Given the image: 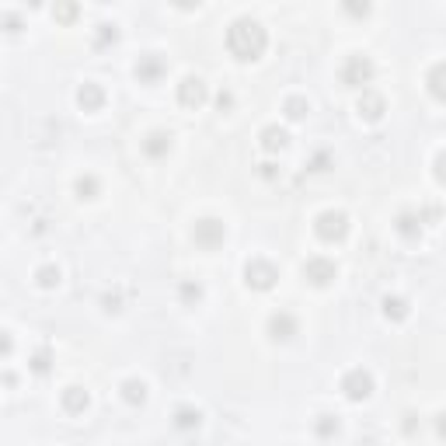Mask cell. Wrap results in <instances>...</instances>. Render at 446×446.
Instances as JSON below:
<instances>
[{
  "label": "cell",
  "instance_id": "24",
  "mask_svg": "<svg viewBox=\"0 0 446 446\" xmlns=\"http://www.w3.org/2000/svg\"><path fill=\"white\" fill-rule=\"evenodd\" d=\"M335 429H338V422H335L331 415H321V422H317V432H321V436H331Z\"/></svg>",
  "mask_w": 446,
  "mask_h": 446
},
{
  "label": "cell",
  "instance_id": "33",
  "mask_svg": "<svg viewBox=\"0 0 446 446\" xmlns=\"http://www.w3.org/2000/svg\"><path fill=\"white\" fill-rule=\"evenodd\" d=\"M436 429H439V436H443V439H446V411H443V415H439V418H436Z\"/></svg>",
  "mask_w": 446,
  "mask_h": 446
},
{
  "label": "cell",
  "instance_id": "23",
  "mask_svg": "<svg viewBox=\"0 0 446 446\" xmlns=\"http://www.w3.org/2000/svg\"><path fill=\"white\" fill-rule=\"evenodd\" d=\"M56 283H60V269H56V265H42V269H39V286L53 290Z\"/></svg>",
  "mask_w": 446,
  "mask_h": 446
},
{
  "label": "cell",
  "instance_id": "3",
  "mask_svg": "<svg viewBox=\"0 0 446 446\" xmlns=\"http://www.w3.org/2000/svg\"><path fill=\"white\" fill-rule=\"evenodd\" d=\"M223 238H227V227H223L220 220H213V216L195 220V227H192V241H195L199 248L213 251V248H220V245H223Z\"/></svg>",
  "mask_w": 446,
  "mask_h": 446
},
{
  "label": "cell",
  "instance_id": "20",
  "mask_svg": "<svg viewBox=\"0 0 446 446\" xmlns=\"http://www.w3.org/2000/svg\"><path fill=\"white\" fill-rule=\"evenodd\" d=\"M98 192H101V185H98V178H94V174L77 178V195H81V199H94Z\"/></svg>",
  "mask_w": 446,
  "mask_h": 446
},
{
  "label": "cell",
  "instance_id": "28",
  "mask_svg": "<svg viewBox=\"0 0 446 446\" xmlns=\"http://www.w3.org/2000/svg\"><path fill=\"white\" fill-rule=\"evenodd\" d=\"M32 370H35V373H46V370H49V356H46V352H39V356L32 359Z\"/></svg>",
  "mask_w": 446,
  "mask_h": 446
},
{
  "label": "cell",
  "instance_id": "16",
  "mask_svg": "<svg viewBox=\"0 0 446 446\" xmlns=\"http://www.w3.org/2000/svg\"><path fill=\"white\" fill-rule=\"evenodd\" d=\"M286 129H279V126H269V129H262V147L269 150V154H276V150H283L286 147Z\"/></svg>",
  "mask_w": 446,
  "mask_h": 446
},
{
  "label": "cell",
  "instance_id": "8",
  "mask_svg": "<svg viewBox=\"0 0 446 446\" xmlns=\"http://www.w3.org/2000/svg\"><path fill=\"white\" fill-rule=\"evenodd\" d=\"M178 101H181L185 108H199V105L206 101V84H202L199 77H185V81L178 84Z\"/></svg>",
  "mask_w": 446,
  "mask_h": 446
},
{
  "label": "cell",
  "instance_id": "18",
  "mask_svg": "<svg viewBox=\"0 0 446 446\" xmlns=\"http://www.w3.org/2000/svg\"><path fill=\"white\" fill-rule=\"evenodd\" d=\"M122 397H126L129 404H143V401H147V383H143V380H126V383H122Z\"/></svg>",
  "mask_w": 446,
  "mask_h": 446
},
{
  "label": "cell",
  "instance_id": "30",
  "mask_svg": "<svg viewBox=\"0 0 446 446\" xmlns=\"http://www.w3.org/2000/svg\"><path fill=\"white\" fill-rule=\"evenodd\" d=\"M231 101H234V98H231L227 91H220V98H216V105H220V108H231Z\"/></svg>",
  "mask_w": 446,
  "mask_h": 446
},
{
  "label": "cell",
  "instance_id": "7",
  "mask_svg": "<svg viewBox=\"0 0 446 446\" xmlns=\"http://www.w3.org/2000/svg\"><path fill=\"white\" fill-rule=\"evenodd\" d=\"M304 276H307V283H314V286H328V283L338 276V269H335L331 258H307Z\"/></svg>",
  "mask_w": 446,
  "mask_h": 446
},
{
  "label": "cell",
  "instance_id": "15",
  "mask_svg": "<svg viewBox=\"0 0 446 446\" xmlns=\"http://www.w3.org/2000/svg\"><path fill=\"white\" fill-rule=\"evenodd\" d=\"M63 408H67L70 415H81V411L88 408V390H84V387H67V390H63Z\"/></svg>",
  "mask_w": 446,
  "mask_h": 446
},
{
  "label": "cell",
  "instance_id": "5",
  "mask_svg": "<svg viewBox=\"0 0 446 446\" xmlns=\"http://www.w3.org/2000/svg\"><path fill=\"white\" fill-rule=\"evenodd\" d=\"M245 279H248V286H255V290H272V286H276V279H279V272H276V265H272V262L255 258V262H248Z\"/></svg>",
  "mask_w": 446,
  "mask_h": 446
},
{
  "label": "cell",
  "instance_id": "13",
  "mask_svg": "<svg viewBox=\"0 0 446 446\" xmlns=\"http://www.w3.org/2000/svg\"><path fill=\"white\" fill-rule=\"evenodd\" d=\"M425 84H429V94H432L436 101H446V63H436V67L429 70Z\"/></svg>",
  "mask_w": 446,
  "mask_h": 446
},
{
  "label": "cell",
  "instance_id": "29",
  "mask_svg": "<svg viewBox=\"0 0 446 446\" xmlns=\"http://www.w3.org/2000/svg\"><path fill=\"white\" fill-rule=\"evenodd\" d=\"M436 178L446 185V154H439V157H436Z\"/></svg>",
  "mask_w": 446,
  "mask_h": 446
},
{
  "label": "cell",
  "instance_id": "1",
  "mask_svg": "<svg viewBox=\"0 0 446 446\" xmlns=\"http://www.w3.org/2000/svg\"><path fill=\"white\" fill-rule=\"evenodd\" d=\"M265 46H269V35H265V28H262L255 18H238V22L227 28V49H231L241 63L258 60V56L265 53Z\"/></svg>",
  "mask_w": 446,
  "mask_h": 446
},
{
  "label": "cell",
  "instance_id": "22",
  "mask_svg": "<svg viewBox=\"0 0 446 446\" xmlns=\"http://www.w3.org/2000/svg\"><path fill=\"white\" fill-rule=\"evenodd\" d=\"M174 425H178V429H195V425H199V411L178 408V411H174Z\"/></svg>",
  "mask_w": 446,
  "mask_h": 446
},
{
  "label": "cell",
  "instance_id": "14",
  "mask_svg": "<svg viewBox=\"0 0 446 446\" xmlns=\"http://www.w3.org/2000/svg\"><path fill=\"white\" fill-rule=\"evenodd\" d=\"M167 150H171V133H150L143 140V154L147 157H164Z\"/></svg>",
  "mask_w": 446,
  "mask_h": 446
},
{
  "label": "cell",
  "instance_id": "19",
  "mask_svg": "<svg viewBox=\"0 0 446 446\" xmlns=\"http://www.w3.org/2000/svg\"><path fill=\"white\" fill-rule=\"evenodd\" d=\"M383 314H387L390 321H404V317H408V300L387 297V300H383Z\"/></svg>",
  "mask_w": 446,
  "mask_h": 446
},
{
  "label": "cell",
  "instance_id": "9",
  "mask_svg": "<svg viewBox=\"0 0 446 446\" xmlns=\"http://www.w3.org/2000/svg\"><path fill=\"white\" fill-rule=\"evenodd\" d=\"M269 335H272L276 342H290V338L297 335V317L286 314V311L272 314V317H269Z\"/></svg>",
  "mask_w": 446,
  "mask_h": 446
},
{
  "label": "cell",
  "instance_id": "2",
  "mask_svg": "<svg viewBox=\"0 0 446 446\" xmlns=\"http://www.w3.org/2000/svg\"><path fill=\"white\" fill-rule=\"evenodd\" d=\"M314 234L321 238V241H342L345 234H349V216L345 213H338V209H328V213H321L317 220H314Z\"/></svg>",
  "mask_w": 446,
  "mask_h": 446
},
{
  "label": "cell",
  "instance_id": "17",
  "mask_svg": "<svg viewBox=\"0 0 446 446\" xmlns=\"http://www.w3.org/2000/svg\"><path fill=\"white\" fill-rule=\"evenodd\" d=\"M397 234L408 238V241H415V238L422 234V220L411 216V213H401V216H397Z\"/></svg>",
  "mask_w": 446,
  "mask_h": 446
},
{
  "label": "cell",
  "instance_id": "25",
  "mask_svg": "<svg viewBox=\"0 0 446 446\" xmlns=\"http://www.w3.org/2000/svg\"><path fill=\"white\" fill-rule=\"evenodd\" d=\"M74 15H77L74 4H60V8H56V18H60V22H74Z\"/></svg>",
  "mask_w": 446,
  "mask_h": 446
},
{
  "label": "cell",
  "instance_id": "21",
  "mask_svg": "<svg viewBox=\"0 0 446 446\" xmlns=\"http://www.w3.org/2000/svg\"><path fill=\"white\" fill-rule=\"evenodd\" d=\"M311 112V105H307V98H300V94H293V98H286V115L290 119H304Z\"/></svg>",
  "mask_w": 446,
  "mask_h": 446
},
{
  "label": "cell",
  "instance_id": "4",
  "mask_svg": "<svg viewBox=\"0 0 446 446\" xmlns=\"http://www.w3.org/2000/svg\"><path fill=\"white\" fill-rule=\"evenodd\" d=\"M370 81H373V63H370V56H349L345 67H342V84L363 88V84H370Z\"/></svg>",
  "mask_w": 446,
  "mask_h": 446
},
{
  "label": "cell",
  "instance_id": "27",
  "mask_svg": "<svg viewBox=\"0 0 446 446\" xmlns=\"http://www.w3.org/2000/svg\"><path fill=\"white\" fill-rule=\"evenodd\" d=\"M181 297H185V300H199V297H202V290H199L195 283H185V286H181Z\"/></svg>",
  "mask_w": 446,
  "mask_h": 446
},
{
  "label": "cell",
  "instance_id": "11",
  "mask_svg": "<svg viewBox=\"0 0 446 446\" xmlns=\"http://www.w3.org/2000/svg\"><path fill=\"white\" fill-rule=\"evenodd\" d=\"M164 74V63H160V56H140V63H136V77L143 81V84H154L157 77Z\"/></svg>",
  "mask_w": 446,
  "mask_h": 446
},
{
  "label": "cell",
  "instance_id": "32",
  "mask_svg": "<svg viewBox=\"0 0 446 446\" xmlns=\"http://www.w3.org/2000/svg\"><path fill=\"white\" fill-rule=\"evenodd\" d=\"M4 25H8V32H18V15H4Z\"/></svg>",
  "mask_w": 446,
  "mask_h": 446
},
{
  "label": "cell",
  "instance_id": "31",
  "mask_svg": "<svg viewBox=\"0 0 446 446\" xmlns=\"http://www.w3.org/2000/svg\"><path fill=\"white\" fill-rule=\"evenodd\" d=\"M345 11H349V15H370V4H363V8H359V4H349Z\"/></svg>",
  "mask_w": 446,
  "mask_h": 446
},
{
  "label": "cell",
  "instance_id": "10",
  "mask_svg": "<svg viewBox=\"0 0 446 446\" xmlns=\"http://www.w3.org/2000/svg\"><path fill=\"white\" fill-rule=\"evenodd\" d=\"M359 115L366 119V122H380L383 119V98L380 94H373V91H363V98H359Z\"/></svg>",
  "mask_w": 446,
  "mask_h": 446
},
{
  "label": "cell",
  "instance_id": "12",
  "mask_svg": "<svg viewBox=\"0 0 446 446\" xmlns=\"http://www.w3.org/2000/svg\"><path fill=\"white\" fill-rule=\"evenodd\" d=\"M77 101H81V108H84V112H98V108L105 105V91H101V84H84V88L77 91Z\"/></svg>",
  "mask_w": 446,
  "mask_h": 446
},
{
  "label": "cell",
  "instance_id": "26",
  "mask_svg": "<svg viewBox=\"0 0 446 446\" xmlns=\"http://www.w3.org/2000/svg\"><path fill=\"white\" fill-rule=\"evenodd\" d=\"M115 39H119L115 25H101V32H98V42H115Z\"/></svg>",
  "mask_w": 446,
  "mask_h": 446
},
{
  "label": "cell",
  "instance_id": "6",
  "mask_svg": "<svg viewBox=\"0 0 446 446\" xmlns=\"http://www.w3.org/2000/svg\"><path fill=\"white\" fill-rule=\"evenodd\" d=\"M342 390H345V397H349V401H366V397H370V390H373V377H370V370H349V373L342 377Z\"/></svg>",
  "mask_w": 446,
  "mask_h": 446
}]
</instances>
